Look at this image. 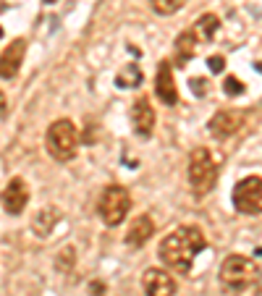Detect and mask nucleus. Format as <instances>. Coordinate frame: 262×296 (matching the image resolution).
Segmentation results:
<instances>
[{
	"label": "nucleus",
	"instance_id": "nucleus-1",
	"mask_svg": "<svg viewBox=\"0 0 262 296\" xmlns=\"http://www.w3.org/2000/svg\"><path fill=\"white\" fill-rule=\"evenodd\" d=\"M205 246H207V239H205V231L200 225H179V228H173L160 241L158 255H160L165 267H170L173 272H179V276H189L196 255H200Z\"/></svg>",
	"mask_w": 262,
	"mask_h": 296
},
{
	"label": "nucleus",
	"instance_id": "nucleus-2",
	"mask_svg": "<svg viewBox=\"0 0 262 296\" xmlns=\"http://www.w3.org/2000/svg\"><path fill=\"white\" fill-rule=\"evenodd\" d=\"M45 147H48L50 157L58 163L74 160L76 150H79V129L74 126V121H69V118L53 121L45 134Z\"/></svg>",
	"mask_w": 262,
	"mask_h": 296
},
{
	"label": "nucleus",
	"instance_id": "nucleus-3",
	"mask_svg": "<svg viewBox=\"0 0 262 296\" xmlns=\"http://www.w3.org/2000/svg\"><path fill=\"white\" fill-rule=\"evenodd\" d=\"M186 178H189V184H191L196 197H205V194H210L215 189V184H217V163L212 160V152L207 147L191 150Z\"/></svg>",
	"mask_w": 262,
	"mask_h": 296
},
{
	"label": "nucleus",
	"instance_id": "nucleus-4",
	"mask_svg": "<svg viewBox=\"0 0 262 296\" xmlns=\"http://www.w3.org/2000/svg\"><path fill=\"white\" fill-rule=\"evenodd\" d=\"M259 276H262L259 265L252 257H244V255H228L223 260V265H221V281L231 291L252 288L259 281Z\"/></svg>",
	"mask_w": 262,
	"mask_h": 296
},
{
	"label": "nucleus",
	"instance_id": "nucleus-5",
	"mask_svg": "<svg viewBox=\"0 0 262 296\" xmlns=\"http://www.w3.org/2000/svg\"><path fill=\"white\" fill-rule=\"evenodd\" d=\"M128 210H131V194H128L126 186L111 184V186L102 189L100 202H97V215H100V220L107 225V228L121 225L126 220Z\"/></svg>",
	"mask_w": 262,
	"mask_h": 296
},
{
	"label": "nucleus",
	"instance_id": "nucleus-6",
	"mask_svg": "<svg viewBox=\"0 0 262 296\" xmlns=\"http://www.w3.org/2000/svg\"><path fill=\"white\" fill-rule=\"evenodd\" d=\"M233 207L242 215H262V176H247L233 186Z\"/></svg>",
	"mask_w": 262,
	"mask_h": 296
},
{
	"label": "nucleus",
	"instance_id": "nucleus-7",
	"mask_svg": "<svg viewBox=\"0 0 262 296\" xmlns=\"http://www.w3.org/2000/svg\"><path fill=\"white\" fill-rule=\"evenodd\" d=\"M247 123V113L236 110V108H226V110H217L215 116L207 121V131L212 139H231L233 134H238Z\"/></svg>",
	"mask_w": 262,
	"mask_h": 296
},
{
	"label": "nucleus",
	"instance_id": "nucleus-8",
	"mask_svg": "<svg viewBox=\"0 0 262 296\" xmlns=\"http://www.w3.org/2000/svg\"><path fill=\"white\" fill-rule=\"evenodd\" d=\"M0 202H3V207L8 215H21L27 207V202H29V186H27V181L24 178H11L3 194H0Z\"/></svg>",
	"mask_w": 262,
	"mask_h": 296
},
{
	"label": "nucleus",
	"instance_id": "nucleus-9",
	"mask_svg": "<svg viewBox=\"0 0 262 296\" xmlns=\"http://www.w3.org/2000/svg\"><path fill=\"white\" fill-rule=\"evenodd\" d=\"M142 288L147 296H173L176 293V281L168 270L160 267H147L142 276Z\"/></svg>",
	"mask_w": 262,
	"mask_h": 296
},
{
	"label": "nucleus",
	"instance_id": "nucleus-10",
	"mask_svg": "<svg viewBox=\"0 0 262 296\" xmlns=\"http://www.w3.org/2000/svg\"><path fill=\"white\" fill-rule=\"evenodd\" d=\"M131 126H134V134L142 136V139H149L152 131H155V108L149 105L147 97H139L131 105Z\"/></svg>",
	"mask_w": 262,
	"mask_h": 296
},
{
	"label": "nucleus",
	"instance_id": "nucleus-11",
	"mask_svg": "<svg viewBox=\"0 0 262 296\" xmlns=\"http://www.w3.org/2000/svg\"><path fill=\"white\" fill-rule=\"evenodd\" d=\"M27 55V42L24 39H13L8 48L0 53V79H16L21 63Z\"/></svg>",
	"mask_w": 262,
	"mask_h": 296
},
{
	"label": "nucleus",
	"instance_id": "nucleus-12",
	"mask_svg": "<svg viewBox=\"0 0 262 296\" xmlns=\"http://www.w3.org/2000/svg\"><path fill=\"white\" fill-rule=\"evenodd\" d=\"M155 95L158 100H163L165 105H176L179 102V89L176 81H173V66L168 60H163L158 66V74H155Z\"/></svg>",
	"mask_w": 262,
	"mask_h": 296
},
{
	"label": "nucleus",
	"instance_id": "nucleus-13",
	"mask_svg": "<svg viewBox=\"0 0 262 296\" xmlns=\"http://www.w3.org/2000/svg\"><path fill=\"white\" fill-rule=\"evenodd\" d=\"M152 234H155V223H152V218L149 215H137L134 220H131L128 231H126V244L131 249H139L152 239Z\"/></svg>",
	"mask_w": 262,
	"mask_h": 296
},
{
	"label": "nucleus",
	"instance_id": "nucleus-14",
	"mask_svg": "<svg viewBox=\"0 0 262 296\" xmlns=\"http://www.w3.org/2000/svg\"><path fill=\"white\" fill-rule=\"evenodd\" d=\"M58 223H60V210L48 204V207H42V210L34 213V218H32V234L39 236V239H48Z\"/></svg>",
	"mask_w": 262,
	"mask_h": 296
},
{
	"label": "nucleus",
	"instance_id": "nucleus-15",
	"mask_svg": "<svg viewBox=\"0 0 262 296\" xmlns=\"http://www.w3.org/2000/svg\"><path fill=\"white\" fill-rule=\"evenodd\" d=\"M196 53H200V37L194 34V29H186L176 37V60L179 68H184Z\"/></svg>",
	"mask_w": 262,
	"mask_h": 296
},
{
	"label": "nucleus",
	"instance_id": "nucleus-16",
	"mask_svg": "<svg viewBox=\"0 0 262 296\" xmlns=\"http://www.w3.org/2000/svg\"><path fill=\"white\" fill-rule=\"evenodd\" d=\"M217 29H221V18H217L215 13L200 16V18H196V24H194V34L200 39H212L217 34Z\"/></svg>",
	"mask_w": 262,
	"mask_h": 296
},
{
	"label": "nucleus",
	"instance_id": "nucleus-17",
	"mask_svg": "<svg viewBox=\"0 0 262 296\" xmlns=\"http://www.w3.org/2000/svg\"><path fill=\"white\" fill-rule=\"evenodd\" d=\"M139 84H142V68L134 66V63L123 66L121 71L116 74V87H121V89H134Z\"/></svg>",
	"mask_w": 262,
	"mask_h": 296
},
{
	"label": "nucleus",
	"instance_id": "nucleus-18",
	"mask_svg": "<svg viewBox=\"0 0 262 296\" xmlns=\"http://www.w3.org/2000/svg\"><path fill=\"white\" fill-rule=\"evenodd\" d=\"M76 267V249L74 246H63L55 255V270L58 272H71Z\"/></svg>",
	"mask_w": 262,
	"mask_h": 296
},
{
	"label": "nucleus",
	"instance_id": "nucleus-19",
	"mask_svg": "<svg viewBox=\"0 0 262 296\" xmlns=\"http://www.w3.org/2000/svg\"><path fill=\"white\" fill-rule=\"evenodd\" d=\"M189 0H149V8L158 16H173L176 11H181Z\"/></svg>",
	"mask_w": 262,
	"mask_h": 296
},
{
	"label": "nucleus",
	"instance_id": "nucleus-20",
	"mask_svg": "<svg viewBox=\"0 0 262 296\" xmlns=\"http://www.w3.org/2000/svg\"><path fill=\"white\" fill-rule=\"evenodd\" d=\"M223 92H226L228 97H238V95H244V92H247V84H244L242 79H236V76H226V81H223Z\"/></svg>",
	"mask_w": 262,
	"mask_h": 296
},
{
	"label": "nucleus",
	"instance_id": "nucleus-21",
	"mask_svg": "<svg viewBox=\"0 0 262 296\" xmlns=\"http://www.w3.org/2000/svg\"><path fill=\"white\" fill-rule=\"evenodd\" d=\"M189 87H191V92H194L196 97H207V92H210L207 79H191V81H189Z\"/></svg>",
	"mask_w": 262,
	"mask_h": 296
},
{
	"label": "nucleus",
	"instance_id": "nucleus-22",
	"mask_svg": "<svg viewBox=\"0 0 262 296\" xmlns=\"http://www.w3.org/2000/svg\"><path fill=\"white\" fill-rule=\"evenodd\" d=\"M207 68H210L212 74H221L223 68H226V58L223 55H210L207 58Z\"/></svg>",
	"mask_w": 262,
	"mask_h": 296
},
{
	"label": "nucleus",
	"instance_id": "nucleus-23",
	"mask_svg": "<svg viewBox=\"0 0 262 296\" xmlns=\"http://www.w3.org/2000/svg\"><path fill=\"white\" fill-rule=\"evenodd\" d=\"M90 291H92V296H102V293H105V286H102V283H90Z\"/></svg>",
	"mask_w": 262,
	"mask_h": 296
},
{
	"label": "nucleus",
	"instance_id": "nucleus-24",
	"mask_svg": "<svg viewBox=\"0 0 262 296\" xmlns=\"http://www.w3.org/2000/svg\"><path fill=\"white\" fill-rule=\"evenodd\" d=\"M0 116H6V100H3V95H0Z\"/></svg>",
	"mask_w": 262,
	"mask_h": 296
},
{
	"label": "nucleus",
	"instance_id": "nucleus-25",
	"mask_svg": "<svg viewBox=\"0 0 262 296\" xmlns=\"http://www.w3.org/2000/svg\"><path fill=\"white\" fill-rule=\"evenodd\" d=\"M254 68H257V71H262V63H254Z\"/></svg>",
	"mask_w": 262,
	"mask_h": 296
},
{
	"label": "nucleus",
	"instance_id": "nucleus-26",
	"mask_svg": "<svg viewBox=\"0 0 262 296\" xmlns=\"http://www.w3.org/2000/svg\"><path fill=\"white\" fill-rule=\"evenodd\" d=\"M45 3H53V0H45Z\"/></svg>",
	"mask_w": 262,
	"mask_h": 296
}]
</instances>
